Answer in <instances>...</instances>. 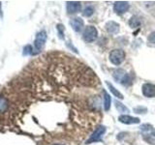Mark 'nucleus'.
<instances>
[{
    "label": "nucleus",
    "instance_id": "nucleus-1",
    "mask_svg": "<svg viewBox=\"0 0 155 145\" xmlns=\"http://www.w3.org/2000/svg\"><path fill=\"white\" fill-rule=\"evenodd\" d=\"M47 41V33L45 30H42L37 33L35 40H34V47H33V55L37 54L41 51Z\"/></svg>",
    "mask_w": 155,
    "mask_h": 145
},
{
    "label": "nucleus",
    "instance_id": "nucleus-2",
    "mask_svg": "<svg viewBox=\"0 0 155 145\" xmlns=\"http://www.w3.org/2000/svg\"><path fill=\"white\" fill-rule=\"evenodd\" d=\"M97 37H98V31L97 29L92 26V25H88L84 28V33H82V38L86 43H92L94 42Z\"/></svg>",
    "mask_w": 155,
    "mask_h": 145
},
{
    "label": "nucleus",
    "instance_id": "nucleus-3",
    "mask_svg": "<svg viewBox=\"0 0 155 145\" xmlns=\"http://www.w3.org/2000/svg\"><path fill=\"white\" fill-rule=\"evenodd\" d=\"M125 59V52L122 50H114L110 53V61L114 65H120Z\"/></svg>",
    "mask_w": 155,
    "mask_h": 145
},
{
    "label": "nucleus",
    "instance_id": "nucleus-4",
    "mask_svg": "<svg viewBox=\"0 0 155 145\" xmlns=\"http://www.w3.org/2000/svg\"><path fill=\"white\" fill-rule=\"evenodd\" d=\"M105 133H106V128L104 127V126H99V127L94 130V133L90 135V137L86 140V144L101 141V139H102V137H103Z\"/></svg>",
    "mask_w": 155,
    "mask_h": 145
},
{
    "label": "nucleus",
    "instance_id": "nucleus-5",
    "mask_svg": "<svg viewBox=\"0 0 155 145\" xmlns=\"http://www.w3.org/2000/svg\"><path fill=\"white\" fill-rule=\"evenodd\" d=\"M66 10L69 14H77L81 12V4L79 1H68L66 3Z\"/></svg>",
    "mask_w": 155,
    "mask_h": 145
},
{
    "label": "nucleus",
    "instance_id": "nucleus-6",
    "mask_svg": "<svg viewBox=\"0 0 155 145\" xmlns=\"http://www.w3.org/2000/svg\"><path fill=\"white\" fill-rule=\"evenodd\" d=\"M114 10L116 14H124L129 10V3L126 1H116L114 4Z\"/></svg>",
    "mask_w": 155,
    "mask_h": 145
},
{
    "label": "nucleus",
    "instance_id": "nucleus-7",
    "mask_svg": "<svg viewBox=\"0 0 155 145\" xmlns=\"http://www.w3.org/2000/svg\"><path fill=\"white\" fill-rule=\"evenodd\" d=\"M142 91L144 97H147V98L155 97V84L144 83L142 87Z\"/></svg>",
    "mask_w": 155,
    "mask_h": 145
},
{
    "label": "nucleus",
    "instance_id": "nucleus-8",
    "mask_svg": "<svg viewBox=\"0 0 155 145\" xmlns=\"http://www.w3.org/2000/svg\"><path fill=\"white\" fill-rule=\"evenodd\" d=\"M119 122L126 124V125H133V124H139L140 120L138 117H133L130 115H120L118 117Z\"/></svg>",
    "mask_w": 155,
    "mask_h": 145
},
{
    "label": "nucleus",
    "instance_id": "nucleus-9",
    "mask_svg": "<svg viewBox=\"0 0 155 145\" xmlns=\"http://www.w3.org/2000/svg\"><path fill=\"white\" fill-rule=\"evenodd\" d=\"M10 108V101L7 97L0 94V115L4 114L5 112H8Z\"/></svg>",
    "mask_w": 155,
    "mask_h": 145
},
{
    "label": "nucleus",
    "instance_id": "nucleus-10",
    "mask_svg": "<svg viewBox=\"0 0 155 145\" xmlns=\"http://www.w3.org/2000/svg\"><path fill=\"white\" fill-rule=\"evenodd\" d=\"M70 25L72 26L73 30L76 32H81L84 27V21L81 18H75L70 21Z\"/></svg>",
    "mask_w": 155,
    "mask_h": 145
},
{
    "label": "nucleus",
    "instance_id": "nucleus-11",
    "mask_svg": "<svg viewBox=\"0 0 155 145\" xmlns=\"http://www.w3.org/2000/svg\"><path fill=\"white\" fill-rule=\"evenodd\" d=\"M106 29L110 34H117L119 32L120 26L117 22L110 21L106 23Z\"/></svg>",
    "mask_w": 155,
    "mask_h": 145
},
{
    "label": "nucleus",
    "instance_id": "nucleus-12",
    "mask_svg": "<svg viewBox=\"0 0 155 145\" xmlns=\"http://www.w3.org/2000/svg\"><path fill=\"white\" fill-rule=\"evenodd\" d=\"M126 72L124 70L122 69H116L114 71V74H113V76H114V79L116 82H122L123 79H124V77L126 76Z\"/></svg>",
    "mask_w": 155,
    "mask_h": 145
},
{
    "label": "nucleus",
    "instance_id": "nucleus-13",
    "mask_svg": "<svg viewBox=\"0 0 155 145\" xmlns=\"http://www.w3.org/2000/svg\"><path fill=\"white\" fill-rule=\"evenodd\" d=\"M106 83H107V85H108V87H109L110 91L111 92V94H113V95H114V97H116V98H118V99H121V100H122V99L124 98V97H123V95L121 94L120 92H119V91H118L117 89H116V88H115V87H114V86L113 84H111V83H110L109 81H107Z\"/></svg>",
    "mask_w": 155,
    "mask_h": 145
},
{
    "label": "nucleus",
    "instance_id": "nucleus-14",
    "mask_svg": "<svg viewBox=\"0 0 155 145\" xmlns=\"http://www.w3.org/2000/svg\"><path fill=\"white\" fill-rule=\"evenodd\" d=\"M114 105L116 110L120 113H125V112H129V108L126 105H124L122 103H120L118 101H114Z\"/></svg>",
    "mask_w": 155,
    "mask_h": 145
},
{
    "label": "nucleus",
    "instance_id": "nucleus-15",
    "mask_svg": "<svg viewBox=\"0 0 155 145\" xmlns=\"http://www.w3.org/2000/svg\"><path fill=\"white\" fill-rule=\"evenodd\" d=\"M103 95H104V108H105V110L108 111L110 108L111 99H110V96L107 93L106 91H103Z\"/></svg>",
    "mask_w": 155,
    "mask_h": 145
},
{
    "label": "nucleus",
    "instance_id": "nucleus-16",
    "mask_svg": "<svg viewBox=\"0 0 155 145\" xmlns=\"http://www.w3.org/2000/svg\"><path fill=\"white\" fill-rule=\"evenodd\" d=\"M129 25L132 28H137L140 25V21L139 19V18H137L136 16H133L129 19Z\"/></svg>",
    "mask_w": 155,
    "mask_h": 145
},
{
    "label": "nucleus",
    "instance_id": "nucleus-17",
    "mask_svg": "<svg viewBox=\"0 0 155 145\" xmlns=\"http://www.w3.org/2000/svg\"><path fill=\"white\" fill-rule=\"evenodd\" d=\"M93 13H94V9L90 6H87L84 11H82V16L86 17V18H89L93 14Z\"/></svg>",
    "mask_w": 155,
    "mask_h": 145
},
{
    "label": "nucleus",
    "instance_id": "nucleus-18",
    "mask_svg": "<svg viewBox=\"0 0 155 145\" xmlns=\"http://www.w3.org/2000/svg\"><path fill=\"white\" fill-rule=\"evenodd\" d=\"M56 29L58 32V37H59V39H61V40H63V39H64V30H65L64 26H63L62 24H57Z\"/></svg>",
    "mask_w": 155,
    "mask_h": 145
},
{
    "label": "nucleus",
    "instance_id": "nucleus-19",
    "mask_svg": "<svg viewBox=\"0 0 155 145\" xmlns=\"http://www.w3.org/2000/svg\"><path fill=\"white\" fill-rule=\"evenodd\" d=\"M23 55H33V47L31 46H26L23 48Z\"/></svg>",
    "mask_w": 155,
    "mask_h": 145
},
{
    "label": "nucleus",
    "instance_id": "nucleus-20",
    "mask_svg": "<svg viewBox=\"0 0 155 145\" xmlns=\"http://www.w3.org/2000/svg\"><path fill=\"white\" fill-rule=\"evenodd\" d=\"M135 113H139V114H142V113H145L147 111V108H144V106H137V108H134Z\"/></svg>",
    "mask_w": 155,
    "mask_h": 145
},
{
    "label": "nucleus",
    "instance_id": "nucleus-21",
    "mask_svg": "<svg viewBox=\"0 0 155 145\" xmlns=\"http://www.w3.org/2000/svg\"><path fill=\"white\" fill-rule=\"evenodd\" d=\"M140 129H142L143 130H144V132H147V130H153V127L149 124L143 125L142 127H140Z\"/></svg>",
    "mask_w": 155,
    "mask_h": 145
},
{
    "label": "nucleus",
    "instance_id": "nucleus-22",
    "mask_svg": "<svg viewBox=\"0 0 155 145\" xmlns=\"http://www.w3.org/2000/svg\"><path fill=\"white\" fill-rule=\"evenodd\" d=\"M147 40H148L149 43L154 44V45H155V31H153L152 33H150V35L148 36Z\"/></svg>",
    "mask_w": 155,
    "mask_h": 145
},
{
    "label": "nucleus",
    "instance_id": "nucleus-23",
    "mask_svg": "<svg viewBox=\"0 0 155 145\" xmlns=\"http://www.w3.org/2000/svg\"><path fill=\"white\" fill-rule=\"evenodd\" d=\"M3 17V14H2V11H1V3H0V19L2 18Z\"/></svg>",
    "mask_w": 155,
    "mask_h": 145
},
{
    "label": "nucleus",
    "instance_id": "nucleus-24",
    "mask_svg": "<svg viewBox=\"0 0 155 145\" xmlns=\"http://www.w3.org/2000/svg\"><path fill=\"white\" fill-rule=\"evenodd\" d=\"M52 145H64V144H59V143H55V144H52Z\"/></svg>",
    "mask_w": 155,
    "mask_h": 145
},
{
    "label": "nucleus",
    "instance_id": "nucleus-25",
    "mask_svg": "<svg viewBox=\"0 0 155 145\" xmlns=\"http://www.w3.org/2000/svg\"><path fill=\"white\" fill-rule=\"evenodd\" d=\"M153 135H154V137H155V133H154V134H153Z\"/></svg>",
    "mask_w": 155,
    "mask_h": 145
}]
</instances>
